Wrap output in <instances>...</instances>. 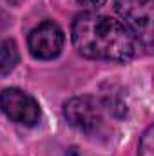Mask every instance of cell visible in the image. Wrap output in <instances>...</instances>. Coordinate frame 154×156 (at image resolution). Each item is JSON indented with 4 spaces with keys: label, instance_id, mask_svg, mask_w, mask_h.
Instances as JSON below:
<instances>
[{
    "label": "cell",
    "instance_id": "cell-1",
    "mask_svg": "<svg viewBox=\"0 0 154 156\" xmlns=\"http://www.w3.org/2000/svg\"><path fill=\"white\" fill-rule=\"evenodd\" d=\"M71 40L78 53L91 60L125 64L134 58L138 49V40L123 22L93 11L75 16Z\"/></svg>",
    "mask_w": 154,
    "mask_h": 156
},
{
    "label": "cell",
    "instance_id": "cell-8",
    "mask_svg": "<svg viewBox=\"0 0 154 156\" xmlns=\"http://www.w3.org/2000/svg\"><path fill=\"white\" fill-rule=\"evenodd\" d=\"M78 4L83 7V9H87V11H96V9H100L103 4H105V0H76Z\"/></svg>",
    "mask_w": 154,
    "mask_h": 156
},
{
    "label": "cell",
    "instance_id": "cell-5",
    "mask_svg": "<svg viewBox=\"0 0 154 156\" xmlns=\"http://www.w3.org/2000/svg\"><path fill=\"white\" fill-rule=\"evenodd\" d=\"M64 42L65 37L62 27L53 20H45L29 33L27 47L37 60H53L62 53Z\"/></svg>",
    "mask_w": 154,
    "mask_h": 156
},
{
    "label": "cell",
    "instance_id": "cell-4",
    "mask_svg": "<svg viewBox=\"0 0 154 156\" xmlns=\"http://www.w3.org/2000/svg\"><path fill=\"white\" fill-rule=\"evenodd\" d=\"M0 109L5 116L15 123L33 127L40 120L38 102L22 89L7 87L0 93Z\"/></svg>",
    "mask_w": 154,
    "mask_h": 156
},
{
    "label": "cell",
    "instance_id": "cell-2",
    "mask_svg": "<svg viewBox=\"0 0 154 156\" xmlns=\"http://www.w3.org/2000/svg\"><path fill=\"white\" fill-rule=\"evenodd\" d=\"M116 13L121 16L123 24L131 33L151 47L152 44V20H154V0H114Z\"/></svg>",
    "mask_w": 154,
    "mask_h": 156
},
{
    "label": "cell",
    "instance_id": "cell-6",
    "mask_svg": "<svg viewBox=\"0 0 154 156\" xmlns=\"http://www.w3.org/2000/svg\"><path fill=\"white\" fill-rule=\"evenodd\" d=\"M20 62V53L15 40H4L0 44V76L9 75Z\"/></svg>",
    "mask_w": 154,
    "mask_h": 156
},
{
    "label": "cell",
    "instance_id": "cell-3",
    "mask_svg": "<svg viewBox=\"0 0 154 156\" xmlns=\"http://www.w3.org/2000/svg\"><path fill=\"white\" fill-rule=\"evenodd\" d=\"M105 104L94 96H75L64 104V116L78 131L96 134L103 127Z\"/></svg>",
    "mask_w": 154,
    "mask_h": 156
},
{
    "label": "cell",
    "instance_id": "cell-7",
    "mask_svg": "<svg viewBox=\"0 0 154 156\" xmlns=\"http://www.w3.org/2000/svg\"><path fill=\"white\" fill-rule=\"evenodd\" d=\"M138 156H154V127L149 125L140 138Z\"/></svg>",
    "mask_w": 154,
    "mask_h": 156
}]
</instances>
